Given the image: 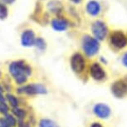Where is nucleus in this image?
I'll use <instances>...</instances> for the list:
<instances>
[{"mask_svg":"<svg viewBox=\"0 0 127 127\" xmlns=\"http://www.w3.org/2000/svg\"><path fill=\"white\" fill-rule=\"evenodd\" d=\"M8 71L13 77L17 85L22 86L28 81V76L32 74V67L23 60H18L9 64Z\"/></svg>","mask_w":127,"mask_h":127,"instance_id":"f257e3e1","label":"nucleus"},{"mask_svg":"<svg viewBox=\"0 0 127 127\" xmlns=\"http://www.w3.org/2000/svg\"><path fill=\"white\" fill-rule=\"evenodd\" d=\"M18 94H27V95H43L47 94V90L46 87L40 83H32L27 86H22L17 89Z\"/></svg>","mask_w":127,"mask_h":127,"instance_id":"f03ea898","label":"nucleus"},{"mask_svg":"<svg viewBox=\"0 0 127 127\" xmlns=\"http://www.w3.org/2000/svg\"><path fill=\"white\" fill-rule=\"evenodd\" d=\"M82 47L84 52L88 56H93L99 49V43L97 40L91 37H85L82 41Z\"/></svg>","mask_w":127,"mask_h":127,"instance_id":"7ed1b4c3","label":"nucleus"},{"mask_svg":"<svg viewBox=\"0 0 127 127\" xmlns=\"http://www.w3.org/2000/svg\"><path fill=\"white\" fill-rule=\"evenodd\" d=\"M35 34L32 30L28 29L23 31L21 35V44L24 47H30L35 44Z\"/></svg>","mask_w":127,"mask_h":127,"instance_id":"20e7f679","label":"nucleus"},{"mask_svg":"<svg viewBox=\"0 0 127 127\" xmlns=\"http://www.w3.org/2000/svg\"><path fill=\"white\" fill-rule=\"evenodd\" d=\"M92 32L97 39L102 40L105 37L107 33L106 26L101 21H96L92 25Z\"/></svg>","mask_w":127,"mask_h":127,"instance_id":"39448f33","label":"nucleus"},{"mask_svg":"<svg viewBox=\"0 0 127 127\" xmlns=\"http://www.w3.org/2000/svg\"><path fill=\"white\" fill-rule=\"evenodd\" d=\"M71 66L76 72H81L85 67V61L81 54L76 53L73 55L71 59Z\"/></svg>","mask_w":127,"mask_h":127,"instance_id":"423d86ee","label":"nucleus"},{"mask_svg":"<svg viewBox=\"0 0 127 127\" xmlns=\"http://www.w3.org/2000/svg\"><path fill=\"white\" fill-rule=\"evenodd\" d=\"M111 43L118 48H122L127 43V38L121 32H116L111 35Z\"/></svg>","mask_w":127,"mask_h":127,"instance_id":"0eeeda50","label":"nucleus"},{"mask_svg":"<svg viewBox=\"0 0 127 127\" xmlns=\"http://www.w3.org/2000/svg\"><path fill=\"white\" fill-rule=\"evenodd\" d=\"M93 111H94L95 116L102 119L108 118L111 115V109L109 108V106H107L105 104H101V103L95 105Z\"/></svg>","mask_w":127,"mask_h":127,"instance_id":"6e6552de","label":"nucleus"},{"mask_svg":"<svg viewBox=\"0 0 127 127\" xmlns=\"http://www.w3.org/2000/svg\"><path fill=\"white\" fill-rule=\"evenodd\" d=\"M112 92L117 97H123L127 93V84L122 81H117L112 86Z\"/></svg>","mask_w":127,"mask_h":127,"instance_id":"1a4fd4ad","label":"nucleus"},{"mask_svg":"<svg viewBox=\"0 0 127 127\" xmlns=\"http://www.w3.org/2000/svg\"><path fill=\"white\" fill-rule=\"evenodd\" d=\"M91 75L95 80H101L105 77V71L99 64L94 63L91 66Z\"/></svg>","mask_w":127,"mask_h":127,"instance_id":"9d476101","label":"nucleus"},{"mask_svg":"<svg viewBox=\"0 0 127 127\" xmlns=\"http://www.w3.org/2000/svg\"><path fill=\"white\" fill-rule=\"evenodd\" d=\"M52 27L54 30L58 31V32H62L65 31L68 27L67 21L62 18H54L52 21Z\"/></svg>","mask_w":127,"mask_h":127,"instance_id":"9b49d317","label":"nucleus"},{"mask_svg":"<svg viewBox=\"0 0 127 127\" xmlns=\"http://www.w3.org/2000/svg\"><path fill=\"white\" fill-rule=\"evenodd\" d=\"M100 4L95 1H90L87 5V10L88 13L92 14L93 16L97 15L100 13Z\"/></svg>","mask_w":127,"mask_h":127,"instance_id":"f8f14e48","label":"nucleus"},{"mask_svg":"<svg viewBox=\"0 0 127 127\" xmlns=\"http://www.w3.org/2000/svg\"><path fill=\"white\" fill-rule=\"evenodd\" d=\"M47 8L49 11L54 13H58L62 10V5L61 2L57 1V0H52L47 3Z\"/></svg>","mask_w":127,"mask_h":127,"instance_id":"ddd939ff","label":"nucleus"},{"mask_svg":"<svg viewBox=\"0 0 127 127\" xmlns=\"http://www.w3.org/2000/svg\"><path fill=\"white\" fill-rule=\"evenodd\" d=\"M5 97H6V100L8 102L9 105H10L12 108H17V107H18L19 102L18 98L15 95L11 94V93H7Z\"/></svg>","mask_w":127,"mask_h":127,"instance_id":"4468645a","label":"nucleus"},{"mask_svg":"<svg viewBox=\"0 0 127 127\" xmlns=\"http://www.w3.org/2000/svg\"><path fill=\"white\" fill-rule=\"evenodd\" d=\"M12 113L15 117H17L18 120H24V118L27 116V112H26L25 110H23L22 108H19V107H17V108H13L12 110Z\"/></svg>","mask_w":127,"mask_h":127,"instance_id":"2eb2a0df","label":"nucleus"},{"mask_svg":"<svg viewBox=\"0 0 127 127\" xmlns=\"http://www.w3.org/2000/svg\"><path fill=\"white\" fill-rule=\"evenodd\" d=\"M39 127H59L56 122L49 119H42L39 121Z\"/></svg>","mask_w":127,"mask_h":127,"instance_id":"dca6fc26","label":"nucleus"},{"mask_svg":"<svg viewBox=\"0 0 127 127\" xmlns=\"http://www.w3.org/2000/svg\"><path fill=\"white\" fill-rule=\"evenodd\" d=\"M8 16V9L3 3L0 2V20H6Z\"/></svg>","mask_w":127,"mask_h":127,"instance_id":"f3484780","label":"nucleus"},{"mask_svg":"<svg viewBox=\"0 0 127 127\" xmlns=\"http://www.w3.org/2000/svg\"><path fill=\"white\" fill-rule=\"evenodd\" d=\"M4 119L7 121V123L8 124V126L10 127H15L18 125V121L15 118V116L11 114H7L4 116Z\"/></svg>","mask_w":127,"mask_h":127,"instance_id":"a211bd4d","label":"nucleus"},{"mask_svg":"<svg viewBox=\"0 0 127 127\" xmlns=\"http://www.w3.org/2000/svg\"><path fill=\"white\" fill-rule=\"evenodd\" d=\"M34 46L37 47V49L41 50V51H44L47 47V43H46V42H45V40L43 39V38L37 37V38H36Z\"/></svg>","mask_w":127,"mask_h":127,"instance_id":"6ab92c4d","label":"nucleus"},{"mask_svg":"<svg viewBox=\"0 0 127 127\" xmlns=\"http://www.w3.org/2000/svg\"><path fill=\"white\" fill-rule=\"evenodd\" d=\"M8 111H9V107L6 104V102L0 103V113H2L5 116V115L8 114Z\"/></svg>","mask_w":127,"mask_h":127,"instance_id":"aec40b11","label":"nucleus"},{"mask_svg":"<svg viewBox=\"0 0 127 127\" xmlns=\"http://www.w3.org/2000/svg\"><path fill=\"white\" fill-rule=\"evenodd\" d=\"M0 127H10L4 118L0 119Z\"/></svg>","mask_w":127,"mask_h":127,"instance_id":"412c9836","label":"nucleus"},{"mask_svg":"<svg viewBox=\"0 0 127 127\" xmlns=\"http://www.w3.org/2000/svg\"><path fill=\"white\" fill-rule=\"evenodd\" d=\"M6 102V97L3 95V92H0V103Z\"/></svg>","mask_w":127,"mask_h":127,"instance_id":"4be33fe9","label":"nucleus"},{"mask_svg":"<svg viewBox=\"0 0 127 127\" xmlns=\"http://www.w3.org/2000/svg\"><path fill=\"white\" fill-rule=\"evenodd\" d=\"M122 62L126 66H127V52L123 56V58H122Z\"/></svg>","mask_w":127,"mask_h":127,"instance_id":"5701e85b","label":"nucleus"},{"mask_svg":"<svg viewBox=\"0 0 127 127\" xmlns=\"http://www.w3.org/2000/svg\"><path fill=\"white\" fill-rule=\"evenodd\" d=\"M4 4H12L15 2V0H1Z\"/></svg>","mask_w":127,"mask_h":127,"instance_id":"b1692460","label":"nucleus"},{"mask_svg":"<svg viewBox=\"0 0 127 127\" xmlns=\"http://www.w3.org/2000/svg\"><path fill=\"white\" fill-rule=\"evenodd\" d=\"M91 127H102V126L100 123H93Z\"/></svg>","mask_w":127,"mask_h":127,"instance_id":"393cba45","label":"nucleus"},{"mask_svg":"<svg viewBox=\"0 0 127 127\" xmlns=\"http://www.w3.org/2000/svg\"><path fill=\"white\" fill-rule=\"evenodd\" d=\"M71 1H72L73 3H79L81 1V0H71Z\"/></svg>","mask_w":127,"mask_h":127,"instance_id":"a878e982","label":"nucleus"},{"mask_svg":"<svg viewBox=\"0 0 127 127\" xmlns=\"http://www.w3.org/2000/svg\"><path fill=\"white\" fill-rule=\"evenodd\" d=\"M24 127H31V126H30L29 123H28V122H26V123H25V126H24Z\"/></svg>","mask_w":127,"mask_h":127,"instance_id":"bb28decb","label":"nucleus"},{"mask_svg":"<svg viewBox=\"0 0 127 127\" xmlns=\"http://www.w3.org/2000/svg\"><path fill=\"white\" fill-rule=\"evenodd\" d=\"M0 92H3V88L1 87V85H0Z\"/></svg>","mask_w":127,"mask_h":127,"instance_id":"cd10ccee","label":"nucleus"}]
</instances>
